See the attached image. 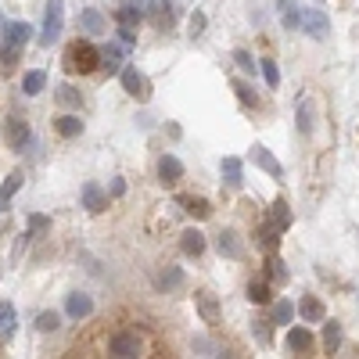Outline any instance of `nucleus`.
Returning <instances> with one entry per match:
<instances>
[{"instance_id": "obj_23", "label": "nucleus", "mask_w": 359, "mask_h": 359, "mask_svg": "<svg viewBox=\"0 0 359 359\" xmlns=\"http://www.w3.org/2000/svg\"><path fill=\"white\" fill-rule=\"evenodd\" d=\"M104 26H108V22H104V15H101V11H94V8L79 11V29L87 33V36H101V33H104Z\"/></svg>"}, {"instance_id": "obj_3", "label": "nucleus", "mask_w": 359, "mask_h": 359, "mask_svg": "<svg viewBox=\"0 0 359 359\" xmlns=\"http://www.w3.org/2000/svg\"><path fill=\"white\" fill-rule=\"evenodd\" d=\"M108 356L115 359H133V356H144V337L137 331H119L108 337Z\"/></svg>"}, {"instance_id": "obj_1", "label": "nucleus", "mask_w": 359, "mask_h": 359, "mask_svg": "<svg viewBox=\"0 0 359 359\" xmlns=\"http://www.w3.org/2000/svg\"><path fill=\"white\" fill-rule=\"evenodd\" d=\"M101 69V51L90 44V40H76L65 51V72H79V76H90Z\"/></svg>"}, {"instance_id": "obj_27", "label": "nucleus", "mask_w": 359, "mask_h": 359, "mask_svg": "<svg viewBox=\"0 0 359 359\" xmlns=\"http://www.w3.org/2000/svg\"><path fill=\"white\" fill-rule=\"evenodd\" d=\"M22 169H15V173H8V180L4 183H0V212H4V208H8V201L15 198V191H18V187H22Z\"/></svg>"}, {"instance_id": "obj_10", "label": "nucleus", "mask_w": 359, "mask_h": 359, "mask_svg": "<svg viewBox=\"0 0 359 359\" xmlns=\"http://www.w3.org/2000/svg\"><path fill=\"white\" fill-rule=\"evenodd\" d=\"M79 198H83V208H87L90 216H101L104 208H108V194H104V191H101V187H97L94 180H87V183H83Z\"/></svg>"}, {"instance_id": "obj_29", "label": "nucleus", "mask_w": 359, "mask_h": 359, "mask_svg": "<svg viewBox=\"0 0 359 359\" xmlns=\"http://www.w3.org/2000/svg\"><path fill=\"white\" fill-rule=\"evenodd\" d=\"M54 130H58V137L72 140L83 133V122H79V115H61V119H54Z\"/></svg>"}, {"instance_id": "obj_20", "label": "nucleus", "mask_w": 359, "mask_h": 359, "mask_svg": "<svg viewBox=\"0 0 359 359\" xmlns=\"http://www.w3.org/2000/svg\"><path fill=\"white\" fill-rule=\"evenodd\" d=\"M277 15H281V22H284L287 33L302 29V8H299V0H277Z\"/></svg>"}, {"instance_id": "obj_45", "label": "nucleus", "mask_w": 359, "mask_h": 359, "mask_svg": "<svg viewBox=\"0 0 359 359\" xmlns=\"http://www.w3.org/2000/svg\"><path fill=\"white\" fill-rule=\"evenodd\" d=\"M126 194V183L122 180H112V198H122Z\"/></svg>"}, {"instance_id": "obj_12", "label": "nucleus", "mask_w": 359, "mask_h": 359, "mask_svg": "<svg viewBox=\"0 0 359 359\" xmlns=\"http://www.w3.org/2000/svg\"><path fill=\"white\" fill-rule=\"evenodd\" d=\"M126 51H130V47H126L122 40H119V44H104V47H101V65H104V72H108V76L122 72V58H126Z\"/></svg>"}, {"instance_id": "obj_18", "label": "nucleus", "mask_w": 359, "mask_h": 359, "mask_svg": "<svg viewBox=\"0 0 359 359\" xmlns=\"http://www.w3.org/2000/svg\"><path fill=\"white\" fill-rule=\"evenodd\" d=\"M29 40H33V26H29V22H4V44L26 51Z\"/></svg>"}, {"instance_id": "obj_37", "label": "nucleus", "mask_w": 359, "mask_h": 359, "mask_svg": "<svg viewBox=\"0 0 359 359\" xmlns=\"http://www.w3.org/2000/svg\"><path fill=\"white\" fill-rule=\"evenodd\" d=\"M234 65H237V69H241L244 76H256V69H259V61L251 58L248 51H241V47H237V51H234Z\"/></svg>"}, {"instance_id": "obj_36", "label": "nucleus", "mask_w": 359, "mask_h": 359, "mask_svg": "<svg viewBox=\"0 0 359 359\" xmlns=\"http://www.w3.org/2000/svg\"><path fill=\"white\" fill-rule=\"evenodd\" d=\"M18 61H22V47H11V44H4V40H0V65L11 72Z\"/></svg>"}, {"instance_id": "obj_11", "label": "nucleus", "mask_w": 359, "mask_h": 359, "mask_svg": "<svg viewBox=\"0 0 359 359\" xmlns=\"http://www.w3.org/2000/svg\"><path fill=\"white\" fill-rule=\"evenodd\" d=\"M183 284H187L183 269H180V266H173V262H165V266L155 273V287H158V291H180Z\"/></svg>"}, {"instance_id": "obj_39", "label": "nucleus", "mask_w": 359, "mask_h": 359, "mask_svg": "<svg viewBox=\"0 0 359 359\" xmlns=\"http://www.w3.org/2000/svg\"><path fill=\"white\" fill-rule=\"evenodd\" d=\"M294 126H299V133H312V108H309V101H302L299 104V122H294Z\"/></svg>"}, {"instance_id": "obj_6", "label": "nucleus", "mask_w": 359, "mask_h": 359, "mask_svg": "<svg viewBox=\"0 0 359 359\" xmlns=\"http://www.w3.org/2000/svg\"><path fill=\"white\" fill-rule=\"evenodd\" d=\"M302 33L312 36V40H327L331 36V18L320 8H306L302 11Z\"/></svg>"}, {"instance_id": "obj_7", "label": "nucleus", "mask_w": 359, "mask_h": 359, "mask_svg": "<svg viewBox=\"0 0 359 359\" xmlns=\"http://www.w3.org/2000/svg\"><path fill=\"white\" fill-rule=\"evenodd\" d=\"M194 306H198V316L208 324V327H216L223 320V309H219V299L212 291H194Z\"/></svg>"}, {"instance_id": "obj_35", "label": "nucleus", "mask_w": 359, "mask_h": 359, "mask_svg": "<svg viewBox=\"0 0 359 359\" xmlns=\"http://www.w3.org/2000/svg\"><path fill=\"white\" fill-rule=\"evenodd\" d=\"M58 327H61V312L47 309V312H40V316H36V331H40V334H54Z\"/></svg>"}, {"instance_id": "obj_33", "label": "nucleus", "mask_w": 359, "mask_h": 359, "mask_svg": "<svg viewBox=\"0 0 359 359\" xmlns=\"http://www.w3.org/2000/svg\"><path fill=\"white\" fill-rule=\"evenodd\" d=\"M11 334H15V306L0 302V342H8Z\"/></svg>"}, {"instance_id": "obj_38", "label": "nucleus", "mask_w": 359, "mask_h": 359, "mask_svg": "<svg viewBox=\"0 0 359 359\" xmlns=\"http://www.w3.org/2000/svg\"><path fill=\"white\" fill-rule=\"evenodd\" d=\"M294 320V306L287 299H281L277 306H273V324H291Z\"/></svg>"}, {"instance_id": "obj_40", "label": "nucleus", "mask_w": 359, "mask_h": 359, "mask_svg": "<svg viewBox=\"0 0 359 359\" xmlns=\"http://www.w3.org/2000/svg\"><path fill=\"white\" fill-rule=\"evenodd\" d=\"M259 69H262V76H266L269 87L277 90V87H281V69H277V61H269V58H266V61H259Z\"/></svg>"}, {"instance_id": "obj_43", "label": "nucleus", "mask_w": 359, "mask_h": 359, "mask_svg": "<svg viewBox=\"0 0 359 359\" xmlns=\"http://www.w3.org/2000/svg\"><path fill=\"white\" fill-rule=\"evenodd\" d=\"M51 226V219L47 216H40V212H33L29 216V230H33V234H40V230H47Z\"/></svg>"}, {"instance_id": "obj_42", "label": "nucleus", "mask_w": 359, "mask_h": 359, "mask_svg": "<svg viewBox=\"0 0 359 359\" xmlns=\"http://www.w3.org/2000/svg\"><path fill=\"white\" fill-rule=\"evenodd\" d=\"M251 331H256V337L262 345H269V320H251Z\"/></svg>"}, {"instance_id": "obj_22", "label": "nucleus", "mask_w": 359, "mask_h": 359, "mask_svg": "<svg viewBox=\"0 0 359 359\" xmlns=\"http://www.w3.org/2000/svg\"><path fill=\"white\" fill-rule=\"evenodd\" d=\"M273 299V281L269 277H256V281H248V302H256V306H269Z\"/></svg>"}, {"instance_id": "obj_14", "label": "nucleus", "mask_w": 359, "mask_h": 359, "mask_svg": "<svg viewBox=\"0 0 359 359\" xmlns=\"http://www.w3.org/2000/svg\"><path fill=\"white\" fill-rule=\"evenodd\" d=\"M219 173H223V183L230 187V191H237V187L244 183V165H241V158H234V155L219 158Z\"/></svg>"}, {"instance_id": "obj_26", "label": "nucleus", "mask_w": 359, "mask_h": 359, "mask_svg": "<svg viewBox=\"0 0 359 359\" xmlns=\"http://www.w3.org/2000/svg\"><path fill=\"white\" fill-rule=\"evenodd\" d=\"M324 349L327 356H337V349H342V324L337 320H324Z\"/></svg>"}, {"instance_id": "obj_19", "label": "nucleus", "mask_w": 359, "mask_h": 359, "mask_svg": "<svg viewBox=\"0 0 359 359\" xmlns=\"http://www.w3.org/2000/svg\"><path fill=\"white\" fill-rule=\"evenodd\" d=\"M299 316L306 324H324L327 320V306L316 299V294H306V299L299 302Z\"/></svg>"}, {"instance_id": "obj_34", "label": "nucleus", "mask_w": 359, "mask_h": 359, "mask_svg": "<svg viewBox=\"0 0 359 359\" xmlns=\"http://www.w3.org/2000/svg\"><path fill=\"white\" fill-rule=\"evenodd\" d=\"M234 94H237V101L244 104V108H259V97H256V87H248L244 79H234Z\"/></svg>"}, {"instance_id": "obj_21", "label": "nucleus", "mask_w": 359, "mask_h": 359, "mask_svg": "<svg viewBox=\"0 0 359 359\" xmlns=\"http://www.w3.org/2000/svg\"><path fill=\"white\" fill-rule=\"evenodd\" d=\"M180 251L183 256H191V259H198L201 251H205V234L198 226H187L183 234H180Z\"/></svg>"}, {"instance_id": "obj_17", "label": "nucleus", "mask_w": 359, "mask_h": 359, "mask_svg": "<svg viewBox=\"0 0 359 359\" xmlns=\"http://www.w3.org/2000/svg\"><path fill=\"white\" fill-rule=\"evenodd\" d=\"M281 234H284L281 226H273L269 219H262V223H259V230H256V244L269 256V251H277V248H281Z\"/></svg>"}, {"instance_id": "obj_44", "label": "nucleus", "mask_w": 359, "mask_h": 359, "mask_svg": "<svg viewBox=\"0 0 359 359\" xmlns=\"http://www.w3.org/2000/svg\"><path fill=\"white\" fill-rule=\"evenodd\" d=\"M119 40H122L126 47H133V44H137V29H122V26H119Z\"/></svg>"}, {"instance_id": "obj_16", "label": "nucleus", "mask_w": 359, "mask_h": 359, "mask_svg": "<svg viewBox=\"0 0 359 359\" xmlns=\"http://www.w3.org/2000/svg\"><path fill=\"white\" fill-rule=\"evenodd\" d=\"M90 312H94V299H90V294L72 291L69 302H65V316H69V320H87Z\"/></svg>"}, {"instance_id": "obj_9", "label": "nucleus", "mask_w": 359, "mask_h": 359, "mask_svg": "<svg viewBox=\"0 0 359 359\" xmlns=\"http://www.w3.org/2000/svg\"><path fill=\"white\" fill-rule=\"evenodd\" d=\"M284 345H287V352H291V356H309V352H312V345H316V337H312V331H309V327H291V331H287V337H284Z\"/></svg>"}, {"instance_id": "obj_46", "label": "nucleus", "mask_w": 359, "mask_h": 359, "mask_svg": "<svg viewBox=\"0 0 359 359\" xmlns=\"http://www.w3.org/2000/svg\"><path fill=\"white\" fill-rule=\"evenodd\" d=\"M133 4H137L140 11H147V8H151V4H155V0H133Z\"/></svg>"}, {"instance_id": "obj_5", "label": "nucleus", "mask_w": 359, "mask_h": 359, "mask_svg": "<svg viewBox=\"0 0 359 359\" xmlns=\"http://www.w3.org/2000/svg\"><path fill=\"white\" fill-rule=\"evenodd\" d=\"M119 79H122V90L130 94L133 101H147V97H151V83H147V76L137 72L133 65H126V69L119 72Z\"/></svg>"}, {"instance_id": "obj_30", "label": "nucleus", "mask_w": 359, "mask_h": 359, "mask_svg": "<svg viewBox=\"0 0 359 359\" xmlns=\"http://www.w3.org/2000/svg\"><path fill=\"white\" fill-rule=\"evenodd\" d=\"M269 223H273V226H281V230H287V226H291V205H287L284 198H277V201L269 205Z\"/></svg>"}, {"instance_id": "obj_13", "label": "nucleus", "mask_w": 359, "mask_h": 359, "mask_svg": "<svg viewBox=\"0 0 359 359\" xmlns=\"http://www.w3.org/2000/svg\"><path fill=\"white\" fill-rule=\"evenodd\" d=\"M158 180H162L165 187H176V183L183 180V162H180L176 155H162V158H158Z\"/></svg>"}, {"instance_id": "obj_25", "label": "nucleus", "mask_w": 359, "mask_h": 359, "mask_svg": "<svg viewBox=\"0 0 359 359\" xmlns=\"http://www.w3.org/2000/svg\"><path fill=\"white\" fill-rule=\"evenodd\" d=\"M115 22L122 26V29H137L140 22H144V11L133 4V0H130V4H122L119 11H115Z\"/></svg>"}, {"instance_id": "obj_4", "label": "nucleus", "mask_w": 359, "mask_h": 359, "mask_svg": "<svg viewBox=\"0 0 359 359\" xmlns=\"http://www.w3.org/2000/svg\"><path fill=\"white\" fill-rule=\"evenodd\" d=\"M33 140V130H29V122L26 119H18V115H8L4 119V144L11 147V151H22V147Z\"/></svg>"}, {"instance_id": "obj_8", "label": "nucleus", "mask_w": 359, "mask_h": 359, "mask_svg": "<svg viewBox=\"0 0 359 359\" xmlns=\"http://www.w3.org/2000/svg\"><path fill=\"white\" fill-rule=\"evenodd\" d=\"M251 162H256L262 173H269L273 180H284V165L273 158V151H269L266 144H251Z\"/></svg>"}, {"instance_id": "obj_24", "label": "nucleus", "mask_w": 359, "mask_h": 359, "mask_svg": "<svg viewBox=\"0 0 359 359\" xmlns=\"http://www.w3.org/2000/svg\"><path fill=\"white\" fill-rule=\"evenodd\" d=\"M266 277H269L273 284H287V281H291V273H287V262L277 256V251H269V256H266Z\"/></svg>"}, {"instance_id": "obj_28", "label": "nucleus", "mask_w": 359, "mask_h": 359, "mask_svg": "<svg viewBox=\"0 0 359 359\" xmlns=\"http://www.w3.org/2000/svg\"><path fill=\"white\" fill-rule=\"evenodd\" d=\"M183 201V212L191 219H208L212 216V205H208V198H180Z\"/></svg>"}, {"instance_id": "obj_2", "label": "nucleus", "mask_w": 359, "mask_h": 359, "mask_svg": "<svg viewBox=\"0 0 359 359\" xmlns=\"http://www.w3.org/2000/svg\"><path fill=\"white\" fill-rule=\"evenodd\" d=\"M61 29H65V0H47V4H44V33H40V44H44V47L58 44Z\"/></svg>"}, {"instance_id": "obj_41", "label": "nucleus", "mask_w": 359, "mask_h": 359, "mask_svg": "<svg viewBox=\"0 0 359 359\" xmlns=\"http://www.w3.org/2000/svg\"><path fill=\"white\" fill-rule=\"evenodd\" d=\"M187 33H191V36H201V33H205V15H201V11L191 15V22H187Z\"/></svg>"}, {"instance_id": "obj_15", "label": "nucleus", "mask_w": 359, "mask_h": 359, "mask_svg": "<svg viewBox=\"0 0 359 359\" xmlns=\"http://www.w3.org/2000/svg\"><path fill=\"white\" fill-rule=\"evenodd\" d=\"M216 251H219L223 259H244V244H241V237L234 234V230L216 234Z\"/></svg>"}, {"instance_id": "obj_31", "label": "nucleus", "mask_w": 359, "mask_h": 359, "mask_svg": "<svg viewBox=\"0 0 359 359\" xmlns=\"http://www.w3.org/2000/svg\"><path fill=\"white\" fill-rule=\"evenodd\" d=\"M54 101L61 104V108H79V104H83L79 90H76V87H69V83H61V87L54 90Z\"/></svg>"}, {"instance_id": "obj_32", "label": "nucleus", "mask_w": 359, "mask_h": 359, "mask_svg": "<svg viewBox=\"0 0 359 359\" xmlns=\"http://www.w3.org/2000/svg\"><path fill=\"white\" fill-rule=\"evenodd\" d=\"M44 87H47V76L40 72V69H33V72H26V79H22V94H29V97H36V94H44Z\"/></svg>"}]
</instances>
